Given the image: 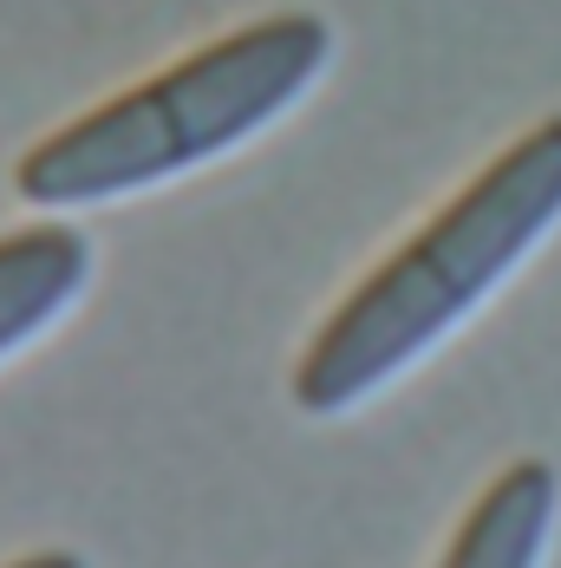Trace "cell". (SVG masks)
<instances>
[{"label":"cell","instance_id":"6da1fadb","mask_svg":"<svg viewBox=\"0 0 561 568\" xmlns=\"http://www.w3.org/2000/svg\"><path fill=\"white\" fill-rule=\"evenodd\" d=\"M561 223V112L503 144L463 190L379 255L300 346L287 393L307 418L379 398L431 346H445Z\"/></svg>","mask_w":561,"mask_h":568},{"label":"cell","instance_id":"7a4b0ae2","mask_svg":"<svg viewBox=\"0 0 561 568\" xmlns=\"http://www.w3.org/2000/svg\"><path fill=\"white\" fill-rule=\"evenodd\" d=\"M327 65L334 27L320 13H268L228 27L27 144L13 164V190L20 203L53 216L144 196L262 138L314 92Z\"/></svg>","mask_w":561,"mask_h":568},{"label":"cell","instance_id":"3957f363","mask_svg":"<svg viewBox=\"0 0 561 568\" xmlns=\"http://www.w3.org/2000/svg\"><path fill=\"white\" fill-rule=\"evenodd\" d=\"M92 282V235L72 223H20L0 229V359L33 346L47 327L72 314Z\"/></svg>","mask_w":561,"mask_h":568},{"label":"cell","instance_id":"277c9868","mask_svg":"<svg viewBox=\"0 0 561 568\" xmlns=\"http://www.w3.org/2000/svg\"><path fill=\"white\" fill-rule=\"evenodd\" d=\"M561 516V477L542 457H516L450 529L438 568H542Z\"/></svg>","mask_w":561,"mask_h":568},{"label":"cell","instance_id":"5b68a950","mask_svg":"<svg viewBox=\"0 0 561 568\" xmlns=\"http://www.w3.org/2000/svg\"><path fill=\"white\" fill-rule=\"evenodd\" d=\"M0 568H85L72 549H33V556H20V562H0Z\"/></svg>","mask_w":561,"mask_h":568}]
</instances>
